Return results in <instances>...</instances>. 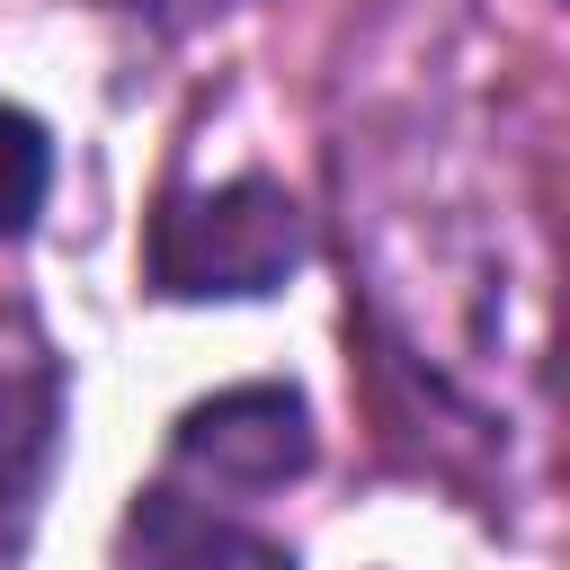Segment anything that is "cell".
I'll use <instances>...</instances> for the list:
<instances>
[{"instance_id": "3", "label": "cell", "mask_w": 570, "mask_h": 570, "mask_svg": "<svg viewBox=\"0 0 570 570\" xmlns=\"http://www.w3.org/2000/svg\"><path fill=\"white\" fill-rule=\"evenodd\" d=\"M62 365L53 347L18 321V347L0 356V570L27 561V534L45 517V490H53V463H62Z\"/></svg>"}, {"instance_id": "1", "label": "cell", "mask_w": 570, "mask_h": 570, "mask_svg": "<svg viewBox=\"0 0 570 570\" xmlns=\"http://www.w3.org/2000/svg\"><path fill=\"white\" fill-rule=\"evenodd\" d=\"M312 258V223L276 178L169 187L142 232V276L169 303H249Z\"/></svg>"}, {"instance_id": "4", "label": "cell", "mask_w": 570, "mask_h": 570, "mask_svg": "<svg viewBox=\"0 0 570 570\" xmlns=\"http://www.w3.org/2000/svg\"><path fill=\"white\" fill-rule=\"evenodd\" d=\"M116 570H294V552L276 534L240 525L232 508H214V499H196L178 481H151L125 508Z\"/></svg>"}, {"instance_id": "5", "label": "cell", "mask_w": 570, "mask_h": 570, "mask_svg": "<svg viewBox=\"0 0 570 570\" xmlns=\"http://www.w3.org/2000/svg\"><path fill=\"white\" fill-rule=\"evenodd\" d=\"M45 187H53V142H45V125L0 98V240H18V232L45 214Z\"/></svg>"}, {"instance_id": "2", "label": "cell", "mask_w": 570, "mask_h": 570, "mask_svg": "<svg viewBox=\"0 0 570 570\" xmlns=\"http://www.w3.org/2000/svg\"><path fill=\"white\" fill-rule=\"evenodd\" d=\"M312 410L303 392L285 383H232L214 401H196L178 428H169V481L232 508V499H267L285 481L312 472Z\"/></svg>"}]
</instances>
